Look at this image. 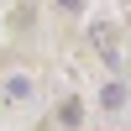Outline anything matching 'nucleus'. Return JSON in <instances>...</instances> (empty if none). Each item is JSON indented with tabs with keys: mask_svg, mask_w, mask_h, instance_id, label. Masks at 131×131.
<instances>
[{
	"mask_svg": "<svg viewBox=\"0 0 131 131\" xmlns=\"http://www.w3.org/2000/svg\"><path fill=\"white\" fill-rule=\"evenodd\" d=\"M100 105H105V110H121V105H126V89H121V84H105Z\"/></svg>",
	"mask_w": 131,
	"mask_h": 131,
	"instance_id": "obj_3",
	"label": "nucleus"
},
{
	"mask_svg": "<svg viewBox=\"0 0 131 131\" xmlns=\"http://www.w3.org/2000/svg\"><path fill=\"white\" fill-rule=\"evenodd\" d=\"M58 121H63V126H79V121H84V105H79V100H63Z\"/></svg>",
	"mask_w": 131,
	"mask_h": 131,
	"instance_id": "obj_4",
	"label": "nucleus"
},
{
	"mask_svg": "<svg viewBox=\"0 0 131 131\" xmlns=\"http://www.w3.org/2000/svg\"><path fill=\"white\" fill-rule=\"evenodd\" d=\"M5 94H10V100H26V94H31V79H26V73H10V79H5Z\"/></svg>",
	"mask_w": 131,
	"mask_h": 131,
	"instance_id": "obj_2",
	"label": "nucleus"
},
{
	"mask_svg": "<svg viewBox=\"0 0 131 131\" xmlns=\"http://www.w3.org/2000/svg\"><path fill=\"white\" fill-rule=\"evenodd\" d=\"M89 37H94V47H100V58L115 63V37H110V31H105V26H89Z\"/></svg>",
	"mask_w": 131,
	"mask_h": 131,
	"instance_id": "obj_1",
	"label": "nucleus"
},
{
	"mask_svg": "<svg viewBox=\"0 0 131 131\" xmlns=\"http://www.w3.org/2000/svg\"><path fill=\"white\" fill-rule=\"evenodd\" d=\"M58 5H63V10H84V0H58Z\"/></svg>",
	"mask_w": 131,
	"mask_h": 131,
	"instance_id": "obj_5",
	"label": "nucleus"
}]
</instances>
